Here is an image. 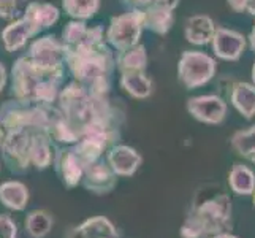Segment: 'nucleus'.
Returning a JSON list of instances; mask_svg holds the SVG:
<instances>
[{
	"label": "nucleus",
	"instance_id": "obj_1",
	"mask_svg": "<svg viewBox=\"0 0 255 238\" xmlns=\"http://www.w3.org/2000/svg\"><path fill=\"white\" fill-rule=\"evenodd\" d=\"M105 38L103 29L94 25L83 40L75 45H64L65 67L73 79L99 95H110L111 75L116 70V56Z\"/></svg>",
	"mask_w": 255,
	"mask_h": 238
},
{
	"label": "nucleus",
	"instance_id": "obj_2",
	"mask_svg": "<svg viewBox=\"0 0 255 238\" xmlns=\"http://www.w3.org/2000/svg\"><path fill=\"white\" fill-rule=\"evenodd\" d=\"M65 86V65L45 67L32 60L27 54L19 57L11 68V92L14 99L56 105Z\"/></svg>",
	"mask_w": 255,
	"mask_h": 238
},
{
	"label": "nucleus",
	"instance_id": "obj_3",
	"mask_svg": "<svg viewBox=\"0 0 255 238\" xmlns=\"http://www.w3.org/2000/svg\"><path fill=\"white\" fill-rule=\"evenodd\" d=\"M233 226L232 199L225 192L198 202L192 207L179 229L182 238H209L228 232Z\"/></svg>",
	"mask_w": 255,
	"mask_h": 238
},
{
	"label": "nucleus",
	"instance_id": "obj_4",
	"mask_svg": "<svg viewBox=\"0 0 255 238\" xmlns=\"http://www.w3.org/2000/svg\"><path fill=\"white\" fill-rule=\"evenodd\" d=\"M56 105H38L22 100H6L0 107V124L6 130H27L30 134H48L59 114Z\"/></svg>",
	"mask_w": 255,
	"mask_h": 238
},
{
	"label": "nucleus",
	"instance_id": "obj_5",
	"mask_svg": "<svg viewBox=\"0 0 255 238\" xmlns=\"http://www.w3.org/2000/svg\"><path fill=\"white\" fill-rule=\"evenodd\" d=\"M217 73V62L205 51H182L178 60V79L186 89H198L206 86Z\"/></svg>",
	"mask_w": 255,
	"mask_h": 238
},
{
	"label": "nucleus",
	"instance_id": "obj_6",
	"mask_svg": "<svg viewBox=\"0 0 255 238\" xmlns=\"http://www.w3.org/2000/svg\"><path fill=\"white\" fill-rule=\"evenodd\" d=\"M144 29V10H130L111 17L105 37L113 49L121 52L136 46Z\"/></svg>",
	"mask_w": 255,
	"mask_h": 238
},
{
	"label": "nucleus",
	"instance_id": "obj_7",
	"mask_svg": "<svg viewBox=\"0 0 255 238\" xmlns=\"http://www.w3.org/2000/svg\"><path fill=\"white\" fill-rule=\"evenodd\" d=\"M32 135L27 130H6L0 143V151L5 165L14 173H24L30 169V142Z\"/></svg>",
	"mask_w": 255,
	"mask_h": 238
},
{
	"label": "nucleus",
	"instance_id": "obj_8",
	"mask_svg": "<svg viewBox=\"0 0 255 238\" xmlns=\"http://www.w3.org/2000/svg\"><path fill=\"white\" fill-rule=\"evenodd\" d=\"M187 113L201 124L219 126L222 124L228 113V103L217 94L193 95L186 102Z\"/></svg>",
	"mask_w": 255,
	"mask_h": 238
},
{
	"label": "nucleus",
	"instance_id": "obj_9",
	"mask_svg": "<svg viewBox=\"0 0 255 238\" xmlns=\"http://www.w3.org/2000/svg\"><path fill=\"white\" fill-rule=\"evenodd\" d=\"M248 43V38L241 32L227 27H217L213 40H211V48L217 59L236 62L243 57Z\"/></svg>",
	"mask_w": 255,
	"mask_h": 238
},
{
	"label": "nucleus",
	"instance_id": "obj_10",
	"mask_svg": "<svg viewBox=\"0 0 255 238\" xmlns=\"http://www.w3.org/2000/svg\"><path fill=\"white\" fill-rule=\"evenodd\" d=\"M52 165H54L59 178L62 180V183L67 188L73 189L83 183L86 165L83 164L80 156L75 153L73 146L57 148L54 151V161H52Z\"/></svg>",
	"mask_w": 255,
	"mask_h": 238
},
{
	"label": "nucleus",
	"instance_id": "obj_11",
	"mask_svg": "<svg viewBox=\"0 0 255 238\" xmlns=\"http://www.w3.org/2000/svg\"><path fill=\"white\" fill-rule=\"evenodd\" d=\"M27 56L45 67L65 65V46L56 35H43L33 40L29 45Z\"/></svg>",
	"mask_w": 255,
	"mask_h": 238
},
{
	"label": "nucleus",
	"instance_id": "obj_12",
	"mask_svg": "<svg viewBox=\"0 0 255 238\" xmlns=\"http://www.w3.org/2000/svg\"><path fill=\"white\" fill-rule=\"evenodd\" d=\"M81 184L95 196H107L116 188L118 175L113 172L107 159H100L86 167Z\"/></svg>",
	"mask_w": 255,
	"mask_h": 238
},
{
	"label": "nucleus",
	"instance_id": "obj_13",
	"mask_svg": "<svg viewBox=\"0 0 255 238\" xmlns=\"http://www.w3.org/2000/svg\"><path fill=\"white\" fill-rule=\"evenodd\" d=\"M105 159L110 164L113 172L121 178H130L133 176L143 164V156L138 149L128 145H114L105 154Z\"/></svg>",
	"mask_w": 255,
	"mask_h": 238
},
{
	"label": "nucleus",
	"instance_id": "obj_14",
	"mask_svg": "<svg viewBox=\"0 0 255 238\" xmlns=\"http://www.w3.org/2000/svg\"><path fill=\"white\" fill-rule=\"evenodd\" d=\"M65 238H119V232L107 216H92L68 229Z\"/></svg>",
	"mask_w": 255,
	"mask_h": 238
},
{
	"label": "nucleus",
	"instance_id": "obj_15",
	"mask_svg": "<svg viewBox=\"0 0 255 238\" xmlns=\"http://www.w3.org/2000/svg\"><path fill=\"white\" fill-rule=\"evenodd\" d=\"M216 22L208 14H193L186 19L184 24V38L193 46L211 45L216 33Z\"/></svg>",
	"mask_w": 255,
	"mask_h": 238
},
{
	"label": "nucleus",
	"instance_id": "obj_16",
	"mask_svg": "<svg viewBox=\"0 0 255 238\" xmlns=\"http://www.w3.org/2000/svg\"><path fill=\"white\" fill-rule=\"evenodd\" d=\"M22 17L29 21L35 35L52 27L60 17L59 8L46 2H29Z\"/></svg>",
	"mask_w": 255,
	"mask_h": 238
},
{
	"label": "nucleus",
	"instance_id": "obj_17",
	"mask_svg": "<svg viewBox=\"0 0 255 238\" xmlns=\"http://www.w3.org/2000/svg\"><path fill=\"white\" fill-rule=\"evenodd\" d=\"M33 37H37L32 29V25L25 17H17V19L11 21L8 25H5V29L0 33V38H2V45L5 51L8 52H14L22 49L27 41Z\"/></svg>",
	"mask_w": 255,
	"mask_h": 238
},
{
	"label": "nucleus",
	"instance_id": "obj_18",
	"mask_svg": "<svg viewBox=\"0 0 255 238\" xmlns=\"http://www.w3.org/2000/svg\"><path fill=\"white\" fill-rule=\"evenodd\" d=\"M30 192L24 183L17 180L3 181L0 184V204L11 211H24L29 205Z\"/></svg>",
	"mask_w": 255,
	"mask_h": 238
},
{
	"label": "nucleus",
	"instance_id": "obj_19",
	"mask_svg": "<svg viewBox=\"0 0 255 238\" xmlns=\"http://www.w3.org/2000/svg\"><path fill=\"white\" fill-rule=\"evenodd\" d=\"M230 103L244 119L255 116V84L238 81L230 89Z\"/></svg>",
	"mask_w": 255,
	"mask_h": 238
},
{
	"label": "nucleus",
	"instance_id": "obj_20",
	"mask_svg": "<svg viewBox=\"0 0 255 238\" xmlns=\"http://www.w3.org/2000/svg\"><path fill=\"white\" fill-rule=\"evenodd\" d=\"M228 188L233 194L241 197H252L255 192V172L249 165L235 164L228 172Z\"/></svg>",
	"mask_w": 255,
	"mask_h": 238
},
{
	"label": "nucleus",
	"instance_id": "obj_21",
	"mask_svg": "<svg viewBox=\"0 0 255 238\" xmlns=\"http://www.w3.org/2000/svg\"><path fill=\"white\" fill-rule=\"evenodd\" d=\"M147 67V52L141 43L116 54V68L122 73H141Z\"/></svg>",
	"mask_w": 255,
	"mask_h": 238
},
{
	"label": "nucleus",
	"instance_id": "obj_22",
	"mask_svg": "<svg viewBox=\"0 0 255 238\" xmlns=\"http://www.w3.org/2000/svg\"><path fill=\"white\" fill-rule=\"evenodd\" d=\"M30 165L37 170H46L54 161L52 151V138L48 134H33L30 142Z\"/></svg>",
	"mask_w": 255,
	"mask_h": 238
},
{
	"label": "nucleus",
	"instance_id": "obj_23",
	"mask_svg": "<svg viewBox=\"0 0 255 238\" xmlns=\"http://www.w3.org/2000/svg\"><path fill=\"white\" fill-rule=\"evenodd\" d=\"M174 24V13L170 8L151 3L144 8V25L149 32L157 35H166Z\"/></svg>",
	"mask_w": 255,
	"mask_h": 238
},
{
	"label": "nucleus",
	"instance_id": "obj_24",
	"mask_svg": "<svg viewBox=\"0 0 255 238\" xmlns=\"http://www.w3.org/2000/svg\"><path fill=\"white\" fill-rule=\"evenodd\" d=\"M119 84L131 99L144 100L149 99L154 92V83L144 72L141 73H122Z\"/></svg>",
	"mask_w": 255,
	"mask_h": 238
},
{
	"label": "nucleus",
	"instance_id": "obj_25",
	"mask_svg": "<svg viewBox=\"0 0 255 238\" xmlns=\"http://www.w3.org/2000/svg\"><path fill=\"white\" fill-rule=\"evenodd\" d=\"M54 227V218L48 210H32L25 216L24 229L30 238H45Z\"/></svg>",
	"mask_w": 255,
	"mask_h": 238
},
{
	"label": "nucleus",
	"instance_id": "obj_26",
	"mask_svg": "<svg viewBox=\"0 0 255 238\" xmlns=\"http://www.w3.org/2000/svg\"><path fill=\"white\" fill-rule=\"evenodd\" d=\"M102 0H62V10L72 19L87 21L100 10Z\"/></svg>",
	"mask_w": 255,
	"mask_h": 238
},
{
	"label": "nucleus",
	"instance_id": "obj_27",
	"mask_svg": "<svg viewBox=\"0 0 255 238\" xmlns=\"http://www.w3.org/2000/svg\"><path fill=\"white\" fill-rule=\"evenodd\" d=\"M230 145L240 157L251 161L255 156V124L248 129L236 130L230 138Z\"/></svg>",
	"mask_w": 255,
	"mask_h": 238
},
{
	"label": "nucleus",
	"instance_id": "obj_28",
	"mask_svg": "<svg viewBox=\"0 0 255 238\" xmlns=\"http://www.w3.org/2000/svg\"><path fill=\"white\" fill-rule=\"evenodd\" d=\"M87 30H89V25L86 24V21H80V19H73L68 24H65V27L62 30V43L65 46L68 45H75L80 40H83L86 37Z\"/></svg>",
	"mask_w": 255,
	"mask_h": 238
},
{
	"label": "nucleus",
	"instance_id": "obj_29",
	"mask_svg": "<svg viewBox=\"0 0 255 238\" xmlns=\"http://www.w3.org/2000/svg\"><path fill=\"white\" fill-rule=\"evenodd\" d=\"M27 8V0H0V19L14 21L21 17Z\"/></svg>",
	"mask_w": 255,
	"mask_h": 238
},
{
	"label": "nucleus",
	"instance_id": "obj_30",
	"mask_svg": "<svg viewBox=\"0 0 255 238\" xmlns=\"http://www.w3.org/2000/svg\"><path fill=\"white\" fill-rule=\"evenodd\" d=\"M0 238H17V226L8 215H0Z\"/></svg>",
	"mask_w": 255,
	"mask_h": 238
},
{
	"label": "nucleus",
	"instance_id": "obj_31",
	"mask_svg": "<svg viewBox=\"0 0 255 238\" xmlns=\"http://www.w3.org/2000/svg\"><path fill=\"white\" fill-rule=\"evenodd\" d=\"M152 2L154 0H122V3L131 8V10H144V8L149 6Z\"/></svg>",
	"mask_w": 255,
	"mask_h": 238
},
{
	"label": "nucleus",
	"instance_id": "obj_32",
	"mask_svg": "<svg viewBox=\"0 0 255 238\" xmlns=\"http://www.w3.org/2000/svg\"><path fill=\"white\" fill-rule=\"evenodd\" d=\"M227 5L230 6L235 13H244V11H248L249 0H227Z\"/></svg>",
	"mask_w": 255,
	"mask_h": 238
},
{
	"label": "nucleus",
	"instance_id": "obj_33",
	"mask_svg": "<svg viewBox=\"0 0 255 238\" xmlns=\"http://www.w3.org/2000/svg\"><path fill=\"white\" fill-rule=\"evenodd\" d=\"M152 3H157V5H160V6H165V8H170V10H176V8L179 6L181 3V0H154Z\"/></svg>",
	"mask_w": 255,
	"mask_h": 238
},
{
	"label": "nucleus",
	"instance_id": "obj_34",
	"mask_svg": "<svg viewBox=\"0 0 255 238\" xmlns=\"http://www.w3.org/2000/svg\"><path fill=\"white\" fill-rule=\"evenodd\" d=\"M6 78H8V75H6V68H5V65L0 62V92L3 91V87H5V84H6Z\"/></svg>",
	"mask_w": 255,
	"mask_h": 238
},
{
	"label": "nucleus",
	"instance_id": "obj_35",
	"mask_svg": "<svg viewBox=\"0 0 255 238\" xmlns=\"http://www.w3.org/2000/svg\"><path fill=\"white\" fill-rule=\"evenodd\" d=\"M248 41H249L251 49L255 52V24H254V27L251 29V33H249V37H248Z\"/></svg>",
	"mask_w": 255,
	"mask_h": 238
},
{
	"label": "nucleus",
	"instance_id": "obj_36",
	"mask_svg": "<svg viewBox=\"0 0 255 238\" xmlns=\"http://www.w3.org/2000/svg\"><path fill=\"white\" fill-rule=\"evenodd\" d=\"M209 238H240V237H236V235H233L230 231L228 232H222V234H217V235H214V237H209Z\"/></svg>",
	"mask_w": 255,
	"mask_h": 238
},
{
	"label": "nucleus",
	"instance_id": "obj_37",
	"mask_svg": "<svg viewBox=\"0 0 255 238\" xmlns=\"http://www.w3.org/2000/svg\"><path fill=\"white\" fill-rule=\"evenodd\" d=\"M248 13L251 16L255 17V0H249V5H248Z\"/></svg>",
	"mask_w": 255,
	"mask_h": 238
},
{
	"label": "nucleus",
	"instance_id": "obj_38",
	"mask_svg": "<svg viewBox=\"0 0 255 238\" xmlns=\"http://www.w3.org/2000/svg\"><path fill=\"white\" fill-rule=\"evenodd\" d=\"M251 79H252V84H255V62L251 68Z\"/></svg>",
	"mask_w": 255,
	"mask_h": 238
},
{
	"label": "nucleus",
	"instance_id": "obj_39",
	"mask_svg": "<svg viewBox=\"0 0 255 238\" xmlns=\"http://www.w3.org/2000/svg\"><path fill=\"white\" fill-rule=\"evenodd\" d=\"M3 137H5V129H3V126H2V124H0V143H2Z\"/></svg>",
	"mask_w": 255,
	"mask_h": 238
},
{
	"label": "nucleus",
	"instance_id": "obj_40",
	"mask_svg": "<svg viewBox=\"0 0 255 238\" xmlns=\"http://www.w3.org/2000/svg\"><path fill=\"white\" fill-rule=\"evenodd\" d=\"M252 204H254V208H255V192L252 194Z\"/></svg>",
	"mask_w": 255,
	"mask_h": 238
},
{
	"label": "nucleus",
	"instance_id": "obj_41",
	"mask_svg": "<svg viewBox=\"0 0 255 238\" xmlns=\"http://www.w3.org/2000/svg\"><path fill=\"white\" fill-rule=\"evenodd\" d=\"M251 162H252V164H254V165H255V156H254V157H252V159H251Z\"/></svg>",
	"mask_w": 255,
	"mask_h": 238
}]
</instances>
